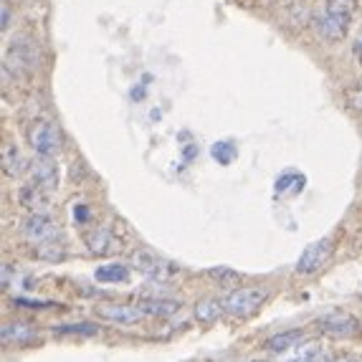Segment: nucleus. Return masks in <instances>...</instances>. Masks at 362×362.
Listing matches in <instances>:
<instances>
[{
    "label": "nucleus",
    "mask_w": 362,
    "mask_h": 362,
    "mask_svg": "<svg viewBox=\"0 0 362 362\" xmlns=\"http://www.w3.org/2000/svg\"><path fill=\"white\" fill-rule=\"evenodd\" d=\"M357 13V0H327L325 16L317 21V30L327 41H339L347 36Z\"/></svg>",
    "instance_id": "obj_1"
},
{
    "label": "nucleus",
    "mask_w": 362,
    "mask_h": 362,
    "mask_svg": "<svg viewBox=\"0 0 362 362\" xmlns=\"http://www.w3.org/2000/svg\"><path fill=\"white\" fill-rule=\"evenodd\" d=\"M266 299H269V291L266 289H259V286H238V289H233L223 299V309L228 317L246 320V317H251V314L264 307Z\"/></svg>",
    "instance_id": "obj_2"
},
{
    "label": "nucleus",
    "mask_w": 362,
    "mask_h": 362,
    "mask_svg": "<svg viewBox=\"0 0 362 362\" xmlns=\"http://www.w3.org/2000/svg\"><path fill=\"white\" fill-rule=\"evenodd\" d=\"M132 266L142 276L152 279V281H170V279H175L180 274V266L175 261H168L163 256L152 254V251H134Z\"/></svg>",
    "instance_id": "obj_3"
},
{
    "label": "nucleus",
    "mask_w": 362,
    "mask_h": 362,
    "mask_svg": "<svg viewBox=\"0 0 362 362\" xmlns=\"http://www.w3.org/2000/svg\"><path fill=\"white\" fill-rule=\"evenodd\" d=\"M28 145L38 157H51L61 150V132L54 122L36 119L28 127Z\"/></svg>",
    "instance_id": "obj_4"
},
{
    "label": "nucleus",
    "mask_w": 362,
    "mask_h": 362,
    "mask_svg": "<svg viewBox=\"0 0 362 362\" xmlns=\"http://www.w3.org/2000/svg\"><path fill=\"white\" fill-rule=\"evenodd\" d=\"M332 248H334L332 246V238H322V241L309 243V246L302 251V256H299V261H296L294 272L302 274V276L317 274L322 266L329 261V256H332Z\"/></svg>",
    "instance_id": "obj_5"
},
{
    "label": "nucleus",
    "mask_w": 362,
    "mask_h": 362,
    "mask_svg": "<svg viewBox=\"0 0 362 362\" xmlns=\"http://www.w3.org/2000/svg\"><path fill=\"white\" fill-rule=\"evenodd\" d=\"M94 314L99 320L115 322V325H137L147 317L139 304H99L94 307Z\"/></svg>",
    "instance_id": "obj_6"
},
{
    "label": "nucleus",
    "mask_w": 362,
    "mask_h": 362,
    "mask_svg": "<svg viewBox=\"0 0 362 362\" xmlns=\"http://www.w3.org/2000/svg\"><path fill=\"white\" fill-rule=\"evenodd\" d=\"M23 235L33 243V246L56 241V238H59V223H56L54 218L46 216V213H33V216L25 221Z\"/></svg>",
    "instance_id": "obj_7"
},
{
    "label": "nucleus",
    "mask_w": 362,
    "mask_h": 362,
    "mask_svg": "<svg viewBox=\"0 0 362 362\" xmlns=\"http://www.w3.org/2000/svg\"><path fill=\"white\" fill-rule=\"evenodd\" d=\"M317 327H320V332L329 334V337H352L355 332H360V322L347 312L325 314L317 320Z\"/></svg>",
    "instance_id": "obj_8"
},
{
    "label": "nucleus",
    "mask_w": 362,
    "mask_h": 362,
    "mask_svg": "<svg viewBox=\"0 0 362 362\" xmlns=\"http://www.w3.org/2000/svg\"><path fill=\"white\" fill-rule=\"evenodd\" d=\"M86 248H89L91 256H115L119 254L122 243L112 230L99 226V228H91L86 233Z\"/></svg>",
    "instance_id": "obj_9"
},
{
    "label": "nucleus",
    "mask_w": 362,
    "mask_h": 362,
    "mask_svg": "<svg viewBox=\"0 0 362 362\" xmlns=\"http://www.w3.org/2000/svg\"><path fill=\"white\" fill-rule=\"evenodd\" d=\"M0 337H3V344H8V347H25V344L36 342L38 332L36 327L28 325V322H8L0 329Z\"/></svg>",
    "instance_id": "obj_10"
},
{
    "label": "nucleus",
    "mask_w": 362,
    "mask_h": 362,
    "mask_svg": "<svg viewBox=\"0 0 362 362\" xmlns=\"http://www.w3.org/2000/svg\"><path fill=\"white\" fill-rule=\"evenodd\" d=\"M30 182L38 187H43V190H49V193H54L56 187H59V170H56V165L51 163L49 157H38L36 163L30 165Z\"/></svg>",
    "instance_id": "obj_11"
},
{
    "label": "nucleus",
    "mask_w": 362,
    "mask_h": 362,
    "mask_svg": "<svg viewBox=\"0 0 362 362\" xmlns=\"http://www.w3.org/2000/svg\"><path fill=\"white\" fill-rule=\"evenodd\" d=\"M18 200H21V206H25L33 213H49V208H51V193L49 190H43V187L33 185V182L21 187Z\"/></svg>",
    "instance_id": "obj_12"
},
{
    "label": "nucleus",
    "mask_w": 362,
    "mask_h": 362,
    "mask_svg": "<svg viewBox=\"0 0 362 362\" xmlns=\"http://www.w3.org/2000/svg\"><path fill=\"white\" fill-rule=\"evenodd\" d=\"M304 339V329H286V332H279L274 337H269L264 342V350L272 352V355H284V352L299 347V342Z\"/></svg>",
    "instance_id": "obj_13"
},
{
    "label": "nucleus",
    "mask_w": 362,
    "mask_h": 362,
    "mask_svg": "<svg viewBox=\"0 0 362 362\" xmlns=\"http://www.w3.org/2000/svg\"><path fill=\"white\" fill-rule=\"evenodd\" d=\"M28 170H30L28 160L21 155L18 147L11 145V142H6V145H3V173L16 180V177H23Z\"/></svg>",
    "instance_id": "obj_14"
},
{
    "label": "nucleus",
    "mask_w": 362,
    "mask_h": 362,
    "mask_svg": "<svg viewBox=\"0 0 362 362\" xmlns=\"http://www.w3.org/2000/svg\"><path fill=\"white\" fill-rule=\"evenodd\" d=\"M94 279L102 284H124L129 279V266L124 264H104L94 272Z\"/></svg>",
    "instance_id": "obj_15"
},
{
    "label": "nucleus",
    "mask_w": 362,
    "mask_h": 362,
    "mask_svg": "<svg viewBox=\"0 0 362 362\" xmlns=\"http://www.w3.org/2000/svg\"><path fill=\"white\" fill-rule=\"evenodd\" d=\"M304 185H307V177L302 175V173H294V170H289V173H284V175L276 177V195H294V193H302Z\"/></svg>",
    "instance_id": "obj_16"
},
{
    "label": "nucleus",
    "mask_w": 362,
    "mask_h": 362,
    "mask_svg": "<svg viewBox=\"0 0 362 362\" xmlns=\"http://www.w3.org/2000/svg\"><path fill=\"white\" fill-rule=\"evenodd\" d=\"M139 307L145 309L147 317H170V314L180 312V302L175 299H142Z\"/></svg>",
    "instance_id": "obj_17"
},
{
    "label": "nucleus",
    "mask_w": 362,
    "mask_h": 362,
    "mask_svg": "<svg viewBox=\"0 0 362 362\" xmlns=\"http://www.w3.org/2000/svg\"><path fill=\"white\" fill-rule=\"evenodd\" d=\"M11 56L16 59L18 66H25V69H33L36 66V61H38L36 49H33V43L30 41H13Z\"/></svg>",
    "instance_id": "obj_18"
},
{
    "label": "nucleus",
    "mask_w": 362,
    "mask_h": 362,
    "mask_svg": "<svg viewBox=\"0 0 362 362\" xmlns=\"http://www.w3.org/2000/svg\"><path fill=\"white\" fill-rule=\"evenodd\" d=\"M223 312V302H218V299H203L200 304H195V320L203 322V325L216 322Z\"/></svg>",
    "instance_id": "obj_19"
},
{
    "label": "nucleus",
    "mask_w": 362,
    "mask_h": 362,
    "mask_svg": "<svg viewBox=\"0 0 362 362\" xmlns=\"http://www.w3.org/2000/svg\"><path fill=\"white\" fill-rule=\"evenodd\" d=\"M97 332H99V327L97 325H86V322L54 327V334H61V337H94Z\"/></svg>",
    "instance_id": "obj_20"
},
{
    "label": "nucleus",
    "mask_w": 362,
    "mask_h": 362,
    "mask_svg": "<svg viewBox=\"0 0 362 362\" xmlns=\"http://www.w3.org/2000/svg\"><path fill=\"white\" fill-rule=\"evenodd\" d=\"M33 254H36V259H43V261H61L64 256H66V248L56 241H49V243H38V246H33Z\"/></svg>",
    "instance_id": "obj_21"
},
{
    "label": "nucleus",
    "mask_w": 362,
    "mask_h": 362,
    "mask_svg": "<svg viewBox=\"0 0 362 362\" xmlns=\"http://www.w3.org/2000/svg\"><path fill=\"white\" fill-rule=\"evenodd\" d=\"M211 155H213V160H218V165H230L235 160V155H238V150H235L233 142L221 139V142H216V145L211 147Z\"/></svg>",
    "instance_id": "obj_22"
},
{
    "label": "nucleus",
    "mask_w": 362,
    "mask_h": 362,
    "mask_svg": "<svg viewBox=\"0 0 362 362\" xmlns=\"http://www.w3.org/2000/svg\"><path fill=\"white\" fill-rule=\"evenodd\" d=\"M291 362H332L329 360V355H325L322 350H317V347H307V350L299 352V357Z\"/></svg>",
    "instance_id": "obj_23"
},
{
    "label": "nucleus",
    "mask_w": 362,
    "mask_h": 362,
    "mask_svg": "<svg viewBox=\"0 0 362 362\" xmlns=\"http://www.w3.org/2000/svg\"><path fill=\"white\" fill-rule=\"evenodd\" d=\"M344 97H347V104H350L352 109H357V112H362V81H357L355 86H350V89H347V94H344Z\"/></svg>",
    "instance_id": "obj_24"
},
{
    "label": "nucleus",
    "mask_w": 362,
    "mask_h": 362,
    "mask_svg": "<svg viewBox=\"0 0 362 362\" xmlns=\"http://www.w3.org/2000/svg\"><path fill=\"white\" fill-rule=\"evenodd\" d=\"M13 304H18V307H25V309H49L54 307V302H43V299H25V296H16Z\"/></svg>",
    "instance_id": "obj_25"
},
{
    "label": "nucleus",
    "mask_w": 362,
    "mask_h": 362,
    "mask_svg": "<svg viewBox=\"0 0 362 362\" xmlns=\"http://www.w3.org/2000/svg\"><path fill=\"white\" fill-rule=\"evenodd\" d=\"M211 274L213 279H218V281H226V279H235V272H228V269H211Z\"/></svg>",
    "instance_id": "obj_26"
},
{
    "label": "nucleus",
    "mask_w": 362,
    "mask_h": 362,
    "mask_svg": "<svg viewBox=\"0 0 362 362\" xmlns=\"http://www.w3.org/2000/svg\"><path fill=\"white\" fill-rule=\"evenodd\" d=\"M74 218H76V221H81V223H84L86 218H89V208H86V206H76V208H74Z\"/></svg>",
    "instance_id": "obj_27"
},
{
    "label": "nucleus",
    "mask_w": 362,
    "mask_h": 362,
    "mask_svg": "<svg viewBox=\"0 0 362 362\" xmlns=\"http://www.w3.org/2000/svg\"><path fill=\"white\" fill-rule=\"evenodd\" d=\"M352 54H355V61L360 64V69H362V38H357V41H355V46H352Z\"/></svg>",
    "instance_id": "obj_28"
},
{
    "label": "nucleus",
    "mask_w": 362,
    "mask_h": 362,
    "mask_svg": "<svg viewBox=\"0 0 362 362\" xmlns=\"http://www.w3.org/2000/svg\"><path fill=\"white\" fill-rule=\"evenodd\" d=\"M8 23H11V13H8V8H3V28H8Z\"/></svg>",
    "instance_id": "obj_29"
},
{
    "label": "nucleus",
    "mask_w": 362,
    "mask_h": 362,
    "mask_svg": "<svg viewBox=\"0 0 362 362\" xmlns=\"http://www.w3.org/2000/svg\"><path fill=\"white\" fill-rule=\"evenodd\" d=\"M337 362H352V360H347V357H342V360H337Z\"/></svg>",
    "instance_id": "obj_30"
},
{
    "label": "nucleus",
    "mask_w": 362,
    "mask_h": 362,
    "mask_svg": "<svg viewBox=\"0 0 362 362\" xmlns=\"http://www.w3.org/2000/svg\"><path fill=\"white\" fill-rule=\"evenodd\" d=\"M254 362H269V360H254Z\"/></svg>",
    "instance_id": "obj_31"
}]
</instances>
